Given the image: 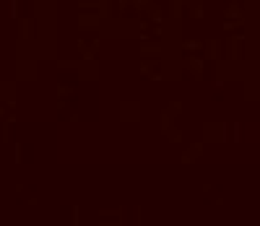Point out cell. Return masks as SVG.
<instances>
[]
</instances>
